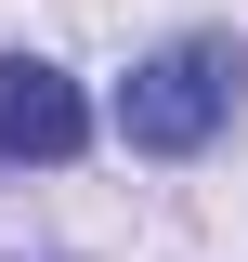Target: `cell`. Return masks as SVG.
I'll return each mask as SVG.
<instances>
[{
    "instance_id": "6da1fadb",
    "label": "cell",
    "mask_w": 248,
    "mask_h": 262,
    "mask_svg": "<svg viewBox=\"0 0 248 262\" xmlns=\"http://www.w3.org/2000/svg\"><path fill=\"white\" fill-rule=\"evenodd\" d=\"M235 92H248V53H235V39H170V53L131 66L118 131L144 144V158H196V144L235 118Z\"/></svg>"
},
{
    "instance_id": "7a4b0ae2",
    "label": "cell",
    "mask_w": 248,
    "mask_h": 262,
    "mask_svg": "<svg viewBox=\"0 0 248 262\" xmlns=\"http://www.w3.org/2000/svg\"><path fill=\"white\" fill-rule=\"evenodd\" d=\"M79 144H92V105H79V79H65V66H39V53H0V158L65 170Z\"/></svg>"
}]
</instances>
